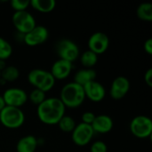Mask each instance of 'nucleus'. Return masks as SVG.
I'll use <instances>...</instances> for the list:
<instances>
[{
    "instance_id": "3",
    "label": "nucleus",
    "mask_w": 152,
    "mask_h": 152,
    "mask_svg": "<svg viewBox=\"0 0 152 152\" xmlns=\"http://www.w3.org/2000/svg\"><path fill=\"white\" fill-rule=\"evenodd\" d=\"M25 122V115L20 108L5 106L0 112V123L10 129H17Z\"/></svg>"
},
{
    "instance_id": "4",
    "label": "nucleus",
    "mask_w": 152,
    "mask_h": 152,
    "mask_svg": "<svg viewBox=\"0 0 152 152\" xmlns=\"http://www.w3.org/2000/svg\"><path fill=\"white\" fill-rule=\"evenodd\" d=\"M130 130L133 135L136 138H150L152 134L151 119L149 117L139 115L132 119L130 123Z\"/></svg>"
},
{
    "instance_id": "23",
    "label": "nucleus",
    "mask_w": 152,
    "mask_h": 152,
    "mask_svg": "<svg viewBox=\"0 0 152 152\" xmlns=\"http://www.w3.org/2000/svg\"><path fill=\"white\" fill-rule=\"evenodd\" d=\"M12 53V47L8 41L0 37V60L6 61Z\"/></svg>"
},
{
    "instance_id": "24",
    "label": "nucleus",
    "mask_w": 152,
    "mask_h": 152,
    "mask_svg": "<svg viewBox=\"0 0 152 152\" xmlns=\"http://www.w3.org/2000/svg\"><path fill=\"white\" fill-rule=\"evenodd\" d=\"M28 99H29V101L33 104L38 106V105H40L46 99V95H45V92H43V91H41L39 89L35 88L29 94V95L28 96Z\"/></svg>"
},
{
    "instance_id": "5",
    "label": "nucleus",
    "mask_w": 152,
    "mask_h": 152,
    "mask_svg": "<svg viewBox=\"0 0 152 152\" xmlns=\"http://www.w3.org/2000/svg\"><path fill=\"white\" fill-rule=\"evenodd\" d=\"M56 53L59 56V59L68 61L71 63L80 56L77 45L74 41L67 38L61 39L57 43Z\"/></svg>"
},
{
    "instance_id": "29",
    "label": "nucleus",
    "mask_w": 152,
    "mask_h": 152,
    "mask_svg": "<svg viewBox=\"0 0 152 152\" xmlns=\"http://www.w3.org/2000/svg\"><path fill=\"white\" fill-rule=\"evenodd\" d=\"M143 49L145 53H147L149 55L152 54V38H148L143 45Z\"/></svg>"
},
{
    "instance_id": "30",
    "label": "nucleus",
    "mask_w": 152,
    "mask_h": 152,
    "mask_svg": "<svg viewBox=\"0 0 152 152\" xmlns=\"http://www.w3.org/2000/svg\"><path fill=\"white\" fill-rule=\"evenodd\" d=\"M5 106H6V105H5V102H4V98H3L2 95H0V112L3 110V109H4Z\"/></svg>"
},
{
    "instance_id": "12",
    "label": "nucleus",
    "mask_w": 152,
    "mask_h": 152,
    "mask_svg": "<svg viewBox=\"0 0 152 152\" xmlns=\"http://www.w3.org/2000/svg\"><path fill=\"white\" fill-rule=\"evenodd\" d=\"M83 88L86 94V98H88L91 102H100L105 98L106 90L104 86L96 80L85 85Z\"/></svg>"
},
{
    "instance_id": "21",
    "label": "nucleus",
    "mask_w": 152,
    "mask_h": 152,
    "mask_svg": "<svg viewBox=\"0 0 152 152\" xmlns=\"http://www.w3.org/2000/svg\"><path fill=\"white\" fill-rule=\"evenodd\" d=\"M137 17L143 21L152 20V4L151 3H142L136 9Z\"/></svg>"
},
{
    "instance_id": "31",
    "label": "nucleus",
    "mask_w": 152,
    "mask_h": 152,
    "mask_svg": "<svg viewBox=\"0 0 152 152\" xmlns=\"http://www.w3.org/2000/svg\"><path fill=\"white\" fill-rule=\"evenodd\" d=\"M6 67V63H5V61H3V60H0V72Z\"/></svg>"
},
{
    "instance_id": "11",
    "label": "nucleus",
    "mask_w": 152,
    "mask_h": 152,
    "mask_svg": "<svg viewBox=\"0 0 152 152\" xmlns=\"http://www.w3.org/2000/svg\"><path fill=\"white\" fill-rule=\"evenodd\" d=\"M130 87H131L130 81L128 80L127 77L123 76L117 77L112 81L110 86V97L116 101L121 100L127 94V93L130 90Z\"/></svg>"
},
{
    "instance_id": "13",
    "label": "nucleus",
    "mask_w": 152,
    "mask_h": 152,
    "mask_svg": "<svg viewBox=\"0 0 152 152\" xmlns=\"http://www.w3.org/2000/svg\"><path fill=\"white\" fill-rule=\"evenodd\" d=\"M72 69L73 64L71 62L59 59L53 64L50 72L55 80H64L70 75Z\"/></svg>"
},
{
    "instance_id": "15",
    "label": "nucleus",
    "mask_w": 152,
    "mask_h": 152,
    "mask_svg": "<svg viewBox=\"0 0 152 152\" xmlns=\"http://www.w3.org/2000/svg\"><path fill=\"white\" fill-rule=\"evenodd\" d=\"M96 76V71L94 69H82L76 72L73 82L78 84L81 86H84L85 85L94 81Z\"/></svg>"
},
{
    "instance_id": "8",
    "label": "nucleus",
    "mask_w": 152,
    "mask_h": 152,
    "mask_svg": "<svg viewBox=\"0 0 152 152\" xmlns=\"http://www.w3.org/2000/svg\"><path fill=\"white\" fill-rule=\"evenodd\" d=\"M2 96L6 106L15 108H20L28 100L27 93L23 89L17 87H11L6 89Z\"/></svg>"
},
{
    "instance_id": "22",
    "label": "nucleus",
    "mask_w": 152,
    "mask_h": 152,
    "mask_svg": "<svg viewBox=\"0 0 152 152\" xmlns=\"http://www.w3.org/2000/svg\"><path fill=\"white\" fill-rule=\"evenodd\" d=\"M57 125L59 126L60 130L65 133H72L77 126L75 119L70 116H66V115H64L61 118V120Z\"/></svg>"
},
{
    "instance_id": "7",
    "label": "nucleus",
    "mask_w": 152,
    "mask_h": 152,
    "mask_svg": "<svg viewBox=\"0 0 152 152\" xmlns=\"http://www.w3.org/2000/svg\"><path fill=\"white\" fill-rule=\"evenodd\" d=\"M94 132L90 125L80 123L76 126L75 129L71 133L72 142L80 147L87 145L93 139Z\"/></svg>"
},
{
    "instance_id": "20",
    "label": "nucleus",
    "mask_w": 152,
    "mask_h": 152,
    "mask_svg": "<svg viewBox=\"0 0 152 152\" xmlns=\"http://www.w3.org/2000/svg\"><path fill=\"white\" fill-rule=\"evenodd\" d=\"M80 61L85 69H93L98 61V55L90 50L85 51L80 55Z\"/></svg>"
},
{
    "instance_id": "26",
    "label": "nucleus",
    "mask_w": 152,
    "mask_h": 152,
    "mask_svg": "<svg viewBox=\"0 0 152 152\" xmlns=\"http://www.w3.org/2000/svg\"><path fill=\"white\" fill-rule=\"evenodd\" d=\"M90 151H91V152H107L108 151V147L104 142L96 141L91 145Z\"/></svg>"
},
{
    "instance_id": "1",
    "label": "nucleus",
    "mask_w": 152,
    "mask_h": 152,
    "mask_svg": "<svg viewBox=\"0 0 152 152\" xmlns=\"http://www.w3.org/2000/svg\"><path fill=\"white\" fill-rule=\"evenodd\" d=\"M66 108L60 98H46L37 106V113L39 120L49 126L57 125L61 118L65 115Z\"/></svg>"
},
{
    "instance_id": "17",
    "label": "nucleus",
    "mask_w": 152,
    "mask_h": 152,
    "mask_svg": "<svg viewBox=\"0 0 152 152\" xmlns=\"http://www.w3.org/2000/svg\"><path fill=\"white\" fill-rule=\"evenodd\" d=\"M48 71L41 69H34L30 70L28 74V81L35 88L39 89L45 81Z\"/></svg>"
},
{
    "instance_id": "25",
    "label": "nucleus",
    "mask_w": 152,
    "mask_h": 152,
    "mask_svg": "<svg viewBox=\"0 0 152 152\" xmlns=\"http://www.w3.org/2000/svg\"><path fill=\"white\" fill-rule=\"evenodd\" d=\"M10 4L12 8L14 10V12H22V11H27L28 7L30 6V1L29 0H12L10 2Z\"/></svg>"
},
{
    "instance_id": "18",
    "label": "nucleus",
    "mask_w": 152,
    "mask_h": 152,
    "mask_svg": "<svg viewBox=\"0 0 152 152\" xmlns=\"http://www.w3.org/2000/svg\"><path fill=\"white\" fill-rule=\"evenodd\" d=\"M30 6L37 12L47 13L54 10L56 2L54 0H31Z\"/></svg>"
},
{
    "instance_id": "19",
    "label": "nucleus",
    "mask_w": 152,
    "mask_h": 152,
    "mask_svg": "<svg viewBox=\"0 0 152 152\" xmlns=\"http://www.w3.org/2000/svg\"><path fill=\"white\" fill-rule=\"evenodd\" d=\"M20 77V71L15 66H6L1 71V78L5 83H12L16 81Z\"/></svg>"
},
{
    "instance_id": "6",
    "label": "nucleus",
    "mask_w": 152,
    "mask_h": 152,
    "mask_svg": "<svg viewBox=\"0 0 152 152\" xmlns=\"http://www.w3.org/2000/svg\"><path fill=\"white\" fill-rule=\"evenodd\" d=\"M12 20L15 29L22 35L28 33L37 26L35 18L28 11L14 12Z\"/></svg>"
},
{
    "instance_id": "27",
    "label": "nucleus",
    "mask_w": 152,
    "mask_h": 152,
    "mask_svg": "<svg viewBox=\"0 0 152 152\" xmlns=\"http://www.w3.org/2000/svg\"><path fill=\"white\" fill-rule=\"evenodd\" d=\"M95 117H96V115L94 112H92V111H86V112L83 113V115L81 117V119H82L81 123H84V124L91 126L92 123L94 122Z\"/></svg>"
},
{
    "instance_id": "9",
    "label": "nucleus",
    "mask_w": 152,
    "mask_h": 152,
    "mask_svg": "<svg viewBox=\"0 0 152 152\" xmlns=\"http://www.w3.org/2000/svg\"><path fill=\"white\" fill-rule=\"evenodd\" d=\"M49 37L48 29L42 25H37L31 31L24 35L23 41L28 46H37L44 44Z\"/></svg>"
},
{
    "instance_id": "14",
    "label": "nucleus",
    "mask_w": 152,
    "mask_h": 152,
    "mask_svg": "<svg viewBox=\"0 0 152 152\" xmlns=\"http://www.w3.org/2000/svg\"><path fill=\"white\" fill-rule=\"evenodd\" d=\"M94 134H107L110 132L113 128L112 118L105 114L98 115L95 117L94 122L91 125Z\"/></svg>"
},
{
    "instance_id": "32",
    "label": "nucleus",
    "mask_w": 152,
    "mask_h": 152,
    "mask_svg": "<svg viewBox=\"0 0 152 152\" xmlns=\"http://www.w3.org/2000/svg\"><path fill=\"white\" fill-rule=\"evenodd\" d=\"M0 78H1V72H0Z\"/></svg>"
},
{
    "instance_id": "10",
    "label": "nucleus",
    "mask_w": 152,
    "mask_h": 152,
    "mask_svg": "<svg viewBox=\"0 0 152 152\" xmlns=\"http://www.w3.org/2000/svg\"><path fill=\"white\" fill-rule=\"evenodd\" d=\"M110 46V38L103 32H95L91 35L88 39L89 50L95 54L104 53Z\"/></svg>"
},
{
    "instance_id": "16",
    "label": "nucleus",
    "mask_w": 152,
    "mask_h": 152,
    "mask_svg": "<svg viewBox=\"0 0 152 152\" xmlns=\"http://www.w3.org/2000/svg\"><path fill=\"white\" fill-rule=\"evenodd\" d=\"M37 140L33 135H26L19 140L16 145L17 152H35L37 147Z\"/></svg>"
},
{
    "instance_id": "28",
    "label": "nucleus",
    "mask_w": 152,
    "mask_h": 152,
    "mask_svg": "<svg viewBox=\"0 0 152 152\" xmlns=\"http://www.w3.org/2000/svg\"><path fill=\"white\" fill-rule=\"evenodd\" d=\"M144 81L149 87L152 86V69H149L144 74Z\"/></svg>"
},
{
    "instance_id": "2",
    "label": "nucleus",
    "mask_w": 152,
    "mask_h": 152,
    "mask_svg": "<svg viewBox=\"0 0 152 152\" xmlns=\"http://www.w3.org/2000/svg\"><path fill=\"white\" fill-rule=\"evenodd\" d=\"M86 99V94L83 86L75 82L66 84L61 91L60 100L64 104L65 108L76 109L83 104Z\"/></svg>"
}]
</instances>
